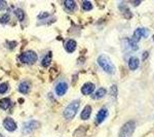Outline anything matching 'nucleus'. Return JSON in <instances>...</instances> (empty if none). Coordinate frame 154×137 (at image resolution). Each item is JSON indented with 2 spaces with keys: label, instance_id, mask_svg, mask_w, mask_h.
<instances>
[{
  "label": "nucleus",
  "instance_id": "nucleus-1",
  "mask_svg": "<svg viewBox=\"0 0 154 137\" xmlns=\"http://www.w3.org/2000/svg\"><path fill=\"white\" fill-rule=\"evenodd\" d=\"M98 64L101 66V68L108 74H113L115 72V66L112 63L108 56L106 55H100L98 58Z\"/></svg>",
  "mask_w": 154,
  "mask_h": 137
},
{
  "label": "nucleus",
  "instance_id": "nucleus-2",
  "mask_svg": "<svg viewBox=\"0 0 154 137\" xmlns=\"http://www.w3.org/2000/svg\"><path fill=\"white\" fill-rule=\"evenodd\" d=\"M79 105H80V101L79 100H74L69 104L67 107L64 109L63 116L66 119H72L75 116V114L78 111Z\"/></svg>",
  "mask_w": 154,
  "mask_h": 137
},
{
  "label": "nucleus",
  "instance_id": "nucleus-3",
  "mask_svg": "<svg viewBox=\"0 0 154 137\" xmlns=\"http://www.w3.org/2000/svg\"><path fill=\"white\" fill-rule=\"evenodd\" d=\"M136 129V122L135 121H128L121 127L119 131V137H131L134 131Z\"/></svg>",
  "mask_w": 154,
  "mask_h": 137
},
{
  "label": "nucleus",
  "instance_id": "nucleus-4",
  "mask_svg": "<svg viewBox=\"0 0 154 137\" xmlns=\"http://www.w3.org/2000/svg\"><path fill=\"white\" fill-rule=\"evenodd\" d=\"M20 61L24 64L32 65V64H34L37 61V54L34 51H26L21 54Z\"/></svg>",
  "mask_w": 154,
  "mask_h": 137
},
{
  "label": "nucleus",
  "instance_id": "nucleus-5",
  "mask_svg": "<svg viewBox=\"0 0 154 137\" xmlns=\"http://www.w3.org/2000/svg\"><path fill=\"white\" fill-rule=\"evenodd\" d=\"M41 124L39 123L38 121H29V122H26L24 123L23 127H22V132L23 134H29L31 132L35 131L36 129L40 128Z\"/></svg>",
  "mask_w": 154,
  "mask_h": 137
},
{
  "label": "nucleus",
  "instance_id": "nucleus-6",
  "mask_svg": "<svg viewBox=\"0 0 154 137\" xmlns=\"http://www.w3.org/2000/svg\"><path fill=\"white\" fill-rule=\"evenodd\" d=\"M149 34V30L146 28H138L135 30L134 32V35H133V40L135 42H138L140 40L142 37H147Z\"/></svg>",
  "mask_w": 154,
  "mask_h": 137
},
{
  "label": "nucleus",
  "instance_id": "nucleus-7",
  "mask_svg": "<svg viewBox=\"0 0 154 137\" xmlns=\"http://www.w3.org/2000/svg\"><path fill=\"white\" fill-rule=\"evenodd\" d=\"M3 127L4 129L9 132H14L17 130V128H18V126H17L16 122L14 121L11 118H6L4 119L3 121Z\"/></svg>",
  "mask_w": 154,
  "mask_h": 137
},
{
  "label": "nucleus",
  "instance_id": "nucleus-8",
  "mask_svg": "<svg viewBox=\"0 0 154 137\" xmlns=\"http://www.w3.org/2000/svg\"><path fill=\"white\" fill-rule=\"evenodd\" d=\"M68 90V84L66 81H60L56 86V94L58 96H64Z\"/></svg>",
  "mask_w": 154,
  "mask_h": 137
},
{
  "label": "nucleus",
  "instance_id": "nucleus-9",
  "mask_svg": "<svg viewBox=\"0 0 154 137\" xmlns=\"http://www.w3.org/2000/svg\"><path fill=\"white\" fill-rule=\"evenodd\" d=\"M95 92V84L93 83H85L81 88V93L83 95H91Z\"/></svg>",
  "mask_w": 154,
  "mask_h": 137
},
{
  "label": "nucleus",
  "instance_id": "nucleus-10",
  "mask_svg": "<svg viewBox=\"0 0 154 137\" xmlns=\"http://www.w3.org/2000/svg\"><path fill=\"white\" fill-rule=\"evenodd\" d=\"M107 116H108V110H107L106 108L100 109V110L98 111V113H97L96 123L98 124V125H100V124H102L104 121H105V119L107 118Z\"/></svg>",
  "mask_w": 154,
  "mask_h": 137
},
{
  "label": "nucleus",
  "instance_id": "nucleus-11",
  "mask_svg": "<svg viewBox=\"0 0 154 137\" xmlns=\"http://www.w3.org/2000/svg\"><path fill=\"white\" fill-rule=\"evenodd\" d=\"M76 46H77V43L74 39H68V40L65 42V49L68 53H73V52L75 51Z\"/></svg>",
  "mask_w": 154,
  "mask_h": 137
},
{
  "label": "nucleus",
  "instance_id": "nucleus-12",
  "mask_svg": "<svg viewBox=\"0 0 154 137\" xmlns=\"http://www.w3.org/2000/svg\"><path fill=\"white\" fill-rule=\"evenodd\" d=\"M119 9H120V11L122 12L123 16H125L126 19H131V17H133V14H131V9L128 8V7L125 5V4L121 3L120 5H119Z\"/></svg>",
  "mask_w": 154,
  "mask_h": 137
},
{
  "label": "nucleus",
  "instance_id": "nucleus-13",
  "mask_svg": "<svg viewBox=\"0 0 154 137\" xmlns=\"http://www.w3.org/2000/svg\"><path fill=\"white\" fill-rule=\"evenodd\" d=\"M91 114V107L89 105H86L85 107L82 109V111H81L80 118L81 119H83V121H86V119H89Z\"/></svg>",
  "mask_w": 154,
  "mask_h": 137
},
{
  "label": "nucleus",
  "instance_id": "nucleus-14",
  "mask_svg": "<svg viewBox=\"0 0 154 137\" xmlns=\"http://www.w3.org/2000/svg\"><path fill=\"white\" fill-rule=\"evenodd\" d=\"M139 64H140V61L137 57H131V58L128 60V67H130L131 70H136L139 67Z\"/></svg>",
  "mask_w": 154,
  "mask_h": 137
},
{
  "label": "nucleus",
  "instance_id": "nucleus-15",
  "mask_svg": "<svg viewBox=\"0 0 154 137\" xmlns=\"http://www.w3.org/2000/svg\"><path fill=\"white\" fill-rule=\"evenodd\" d=\"M30 91V84L28 81H22L19 86V92L22 94H27Z\"/></svg>",
  "mask_w": 154,
  "mask_h": 137
},
{
  "label": "nucleus",
  "instance_id": "nucleus-16",
  "mask_svg": "<svg viewBox=\"0 0 154 137\" xmlns=\"http://www.w3.org/2000/svg\"><path fill=\"white\" fill-rule=\"evenodd\" d=\"M64 5H65V7L69 11H74L77 7L76 2L73 1V0H66V1L64 2Z\"/></svg>",
  "mask_w": 154,
  "mask_h": 137
},
{
  "label": "nucleus",
  "instance_id": "nucleus-17",
  "mask_svg": "<svg viewBox=\"0 0 154 137\" xmlns=\"http://www.w3.org/2000/svg\"><path fill=\"white\" fill-rule=\"evenodd\" d=\"M106 93H107L106 89L100 88L99 90L95 91V93L93 94V99H101V98H103V97L106 95Z\"/></svg>",
  "mask_w": 154,
  "mask_h": 137
},
{
  "label": "nucleus",
  "instance_id": "nucleus-18",
  "mask_svg": "<svg viewBox=\"0 0 154 137\" xmlns=\"http://www.w3.org/2000/svg\"><path fill=\"white\" fill-rule=\"evenodd\" d=\"M11 101L9 98H3L0 100V107H1L3 110H6V109H8L11 107Z\"/></svg>",
  "mask_w": 154,
  "mask_h": 137
},
{
  "label": "nucleus",
  "instance_id": "nucleus-19",
  "mask_svg": "<svg viewBox=\"0 0 154 137\" xmlns=\"http://www.w3.org/2000/svg\"><path fill=\"white\" fill-rule=\"evenodd\" d=\"M51 57H53V54L49 52V53H48L45 55V57L43 58V60H42L41 64L43 67H48L49 65H51Z\"/></svg>",
  "mask_w": 154,
  "mask_h": 137
},
{
  "label": "nucleus",
  "instance_id": "nucleus-20",
  "mask_svg": "<svg viewBox=\"0 0 154 137\" xmlns=\"http://www.w3.org/2000/svg\"><path fill=\"white\" fill-rule=\"evenodd\" d=\"M14 14H16L17 18L20 22H23L24 19H25V12L22 8H17L16 11H14Z\"/></svg>",
  "mask_w": 154,
  "mask_h": 137
},
{
  "label": "nucleus",
  "instance_id": "nucleus-21",
  "mask_svg": "<svg viewBox=\"0 0 154 137\" xmlns=\"http://www.w3.org/2000/svg\"><path fill=\"white\" fill-rule=\"evenodd\" d=\"M82 8L86 11H91V9H93V4H91L89 1H83L82 2Z\"/></svg>",
  "mask_w": 154,
  "mask_h": 137
},
{
  "label": "nucleus",
  "instance_id": "nucleus-22",
  "mask_svg": "<svg viewBox=\"0 0 154 137\" xmlns=\"http://www.w3.org/2000/svg\"><path fill=\"white\" fill-rule=\"evenodd\" d=\"M9 21V14H4L2 16H0V23L1 24H6Z\"/></svg>",
  "mask_w": 154,
  "mask_h": 137
},
{
  "label": "nucleus",
  "instance_id": "nucleus-23",
  "mask_svg": "<svg viewBox=\"0 0 154 137\" xmlns=\"http://www.w3.org/2000/svg\"><path fill=\"white\" fill-rule=\"evenodd\" d=\"M7 89H8V84L6 83H2L0 84V94H4L7 92Z\"/></svg>",
  "mask_w": 154,
  "mask_h": 137
},
{
  "label": "nucleus",
  "instance_id": "nucleus-24",
  "mask_svg": "<svg viewBox=\"0 0 154 137\" xmlns=\"http://www.w3.org/2000/svg\"><path fill=\"white\" fill-rule=\"evenodd\" d=\"M110 94L112 96H116V94H117V87H116V86H112V87H111Z\"/></svg>",
  "mask_w": 154,
  "mask_h": 137
},
{
  "label": "nucleus",
  "instance_id": "nucleus-25",
  "mask_svg": "<svg viewBox=\"0 0 154 137\" xmlns=\"http://www.w3.org/2000/svg\"><path fill=\"white\" fill-rule=\"evenodd\" d=\"M6 5H7V3L5 1H3V0H0V11H3V9H5Z\"/></svg>",
  "mask_w": 154,
  "mask_h": 137
},
{
  "label": "nucleus",
  "instance_id": "nucleus-26",
  "mask_svg": "<svg viewBox=\"0 0 154 137\" xmlns=\"http://www.w3.org/2000/svg\"><path fill=\"white\" fill-rule=\"evenodd\" d=\"M42 16H48V14H42ZM38 18H39V19H41V18L43 19V18H45V17H41V16H39Z\"/></svg>",
  "mask_w": 154,
  "mask_h": 137
},
{
  "label": "nucleus",
  "instance_id": "nucleus-27",
  "mask_svg": "<svg viewBox=\"0 0 154 137\" xmlns=\"http://www.w3.org/2000/svg\"><path fill=\"white\" fill-rule=\"evenodd\" d=\"M148 55V53H144V55H143V60H145L146 59V56Z\"/></svg>",
  "mask_w": 154,
  "mask_h": 137
},
{
  "label": "nucleus",
  "instance_id": "nucleus-28",
  "mask_svg": "<svg viewBox=\"0 0 154 137\" xmlns=\"http://www.w3.org/2000/svg\"><path fill=\"white\" fill-rule=\"evenodd\" d=\"M0 137H4L3 135H2V134H0Z\"/></svg>",
  "mask_w": 154,
  "mask_h": 137
}]
</instances>
